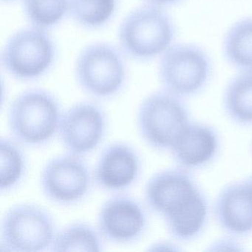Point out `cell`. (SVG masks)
Masks as SVG:
<instances>
[{"instance_id":"cell-1","label":"cell","mask_w":252,"mask_h":252,"mask_svg":"<svg viewBox=\"0 0 252 252\" xmlns=\"http://www.w3.org/2000/svg\"><path fill=\"white\" fill-rule=\"evenodd\" d=\"M146 203L163 217L172 237L194 238L203 229L207 218V203L189 174L169 169L155 174L144 191Z\"/></svg>"},{"instance_id":"cell-2","label":"cell","mask_w":252,"mask_h":252,"mask_svg":"<svg viewBox=\"0 0 252 252\" xmlns=\"http://www.w3.org/2000/svg\"><path fill=\"white\" fill-rule=\"evenodd\" d=\"M175 36L172 18L163 8L146 4L131 11L121 23L118 33L124 54L138 61L163 55Z\"/></svg>"},{"instance_id":"cell-3","label":"cell","mask_w":252,"mask_h":252,"mask_svg":"<svg viewBox=\"0 0 252 252\" xmlns=\"http://www.w3.org/2000/svg\"><path fill=\"white\" fill-rule=\"evenodd\" d=\"M63 112L58 99L49 91L31 89L13 101L8 125L14 138L28 146H42L60 129Z\"/></svg>"},{"instance_id":"cell-4","label":"cell","mask_w":252,"mask_h":252,"mask_svg":"<svg viewBox=\"0 0 252 252\" xmlns=\"http://www.w3.org/2000/svg\"><path fill=\"white\" fill-rule=\"evenodd\" d=\"M123 54L107 42L87 45L75 64V76L80 88L96 98H110L120 92L127 76Z\"/></svg>"},{"instance_id":"cell-5","label":"cell","mask_w":252,"mask_h":252,"mask_svg":"<svg viewBox=\"0 0 252 252\" xmlns=\"http://www.w3.org/2000/svg\"><path fill=\"white\" fill-rule=\"evenodd\" d=\"M57 57V47L46 30L28 27L13 33L1 56L3 68L20 81H33L45 76Z\"/></svg>"},{"instance_id":"cell-6","label":"cell","mask_w":252,"mask_h":252,"mask_svg":"<svg viewBox=\"0 0 252 252\" xmlns=\"http://www.w3.org/2000/svg\"><path fill=\"white\" fill-rule=\"evenodd\" d=\"M189 124L188 110L181 97L166 91L150 94L138 108V131L156 150H171Z\"/></svg>"},{"instance_id":"cell-7","label":"cell","mask_w":252,"mask_h":252,"mask_svg":"<svg viewBox=\"0 0 252 252\" xmlns=\"http://www.w3.org/2000/svg\"><path fill=\"white\" fill-rule=\"evenodd\" d=\"M57 234L52 215L33 203L10 208L1 227V251L37 252L48 250Z\"/></svg>"},{"instance_id":"cell-8","label":"cell","mask_w":252,"mask_h":252,"mask_svg":"<svg viewBox=\"0 0 252 252\" xmlns=\"http://www.w3.org/2000/svg\"><path fill=\"white\" fill-rule=\"evenodd\" d=\"M212 70L206 51L191 44H178L161 55L159 79L165 91L179 97L189 96L204 88Z\"/></svg>"},{"instance_id":"cell-9","label":"cell","mask_w":252,"mask_h":252,"mask_svg":"<svg viewBox=\"0 0 252 252\" xmlns=\"http://www.w3.org/2000/svg\"><path fill=\"white\" fill-rule=\"evenodd\" d=\"M42 192L57 204H74L85 198L91 186V176L80 156L69 153L50 160L40 177Z\"/></svg>"},{"instance_id":"cell-10","label":"cell","mask_w":252,"mask_h":252,"mask_svg":"<svg viewBox=\"0 0 252 252\" xmlns=\"http://www.w3.org/2000/svg\"><path fill=\"white\" fill-rule=\"evenodd\" d=\"M106 125L104 110L94 103L83 101L63 113L59 133L69 153L81 156L99 145L105 135Z\"/></svg>"},{"instance_id":"cell-11","label":"cell","mask_w":252,"mask_h":252,"mask_svg":"<svg viewBox=\"0 0 252 252\" xmlns=\"http://www.w3.org/2000/svg\"><path fill=\"white\" fill-rule=\"evenodd\" d=\"M147 216L142 205L127 195L107 200L98 215V231L110 243L126 244L138 240L145 231Z\"/></svg>"},{"instance_id":"cell-12","label":"cell","mask_w":252,"mask_h":252,"mask_svg":"<svg viewBox=\"0 0 252 252\" xmlns=\"http://www.w3.org/2000/svg\"><path fill=\"white\" fill-rule=\"evenodd\" d=\"M141 160L132 146L126 143H113L100 156L94 172L97 185L109 191L126 189L138 179Z\"/></svg>"},{"instance_id":"cell-13","label":"cell","mask_w":252,"mask_h":252,"mask_svg":"<svg viewBox=\"0 0 252 252\" xmlns=\"http://www.w3.org/2000/svg\"><path fill=\"white\" fill-rule=\"evenodd\" d=\"M217 220L232 234L252 231V196L246 182L234 183L223 189L215 205Z\"/></svg>"},{"instance_id":"cell-14","label":"cell","mask_w":252,"mask_h":252,"mask_svg":"<svg viewBox=\"0 0 252 252\" xmlns=\"http://www.w3.org/2000/svg\"><path fill=\"white\" fill-rule=\"evenodd\" d=\"M218 147L215 131L202 124H189L171 150L176 161L187 168L200 167L210 161Z\"/></svg>"},{"instance_id":"cell-15","label":"cell","mask_w":252,"mask_h":252,"mask_svg":"<svg viewBox=\"0 0 252 252\" xmlns=\"http://www.w3.org/2000/svg\"><path fill=\"white\" fill-rule=\"evenodd\" d=\"M222 51L230 64L240 71L252 70V18L239 20L228 29Z\"/></svg>"},{"instance_id":"cell-16","label":"cell","mask_w":252,"mask_h":252,"mask_svg":"<svg viewBox=\"0 0 252 252\" xmlns=\"http://www.w3.org/2000/svg\"><path fill=\"white\" fill-rule=\"evenodd\" d=\"M223 102L225 111L234 122L252 123V70L241 71L231 79Z\"/></svg>"},{"instance_id":"cell-17","label":"cell","mask_w":252,"mask_h":252,"mask_svg":"<svg viewBox=\"0 0 252 252\" xmlns=\"http://www.w3.org/2000/svg\"><path fill=\"white\" fill-rule=\"evenodd\" d=\"M101 234L86 222H73L56 234L52 252H101Z\"/></svg>"},{"instance_id":"cell-18","label":"cell","mask_w":252,"mask_h":252,"mask_svg":"<svg viewBox=\"0 0 252 252\" xmlns=\"http://www.w3.org/2000/svg\"><path fill=\"white\" fill-rule=\"evenodd\" d=\"M118 8V0H70L69 14L86 29H98L108 24Z\"/></svg>"},{"instance_id":"cell-19","label":"cell","mask_w":252,"mask_h":252,"mask_svg":"<svg viewBox=\"0 0 252 252\" xmlns=\"http://www.w3.org/2000/svg\"><path fill=\"white\" fill-rule=\"evenodd\" d=\"M70 0H23V12L32 26L48 30L69 14Z\"/></svg>"},{"instance_id":"cell-20","label":"cell","mask_w":252,"mask_h":252,"mask_svg":"<svg viewBox=\"0 0 252 252\" xmlns=\"http://www.w3.org/2000/svg\"><path fill=\"white\" fill-rule=\"evenodd\" d=\"M0 189L9 191L23 181L26 170V160L20 146L12 140L0 141Z\"/></svg>"},{"instance_id":"cell-21","label":"cell","mask_w":252,"mask_h":252,"mask_svg":"<svg viewBox=\"0 0 252 252\" xmlns=\"http://www.w3.org/2000/svg\"><path fill=\"white\" fill-rule=\"evenodd\" d=\"M146 4L154 5L163 8V7L170 6L181 2V0H144Z\"/></svg>"},{"instance_id":"cell-22","label":"cell","mask_w":252,"mask_h":252,"mask_svg":"<svg viewBox=\"0 0 252 252\" xmlns=\"http://www.w3.org/2000/svg\"><path fill=\"white\" fill-rule=\"evenodd\" d=\"M246 185H247L248 188H249L251 194H252V176L250 177V178L246 181Z\"/></svg>"},{"instance_id":"cell-23","label":"cell","mask_w":252,"mask_h":252,"mask_svg":"<svg viewBox=\"0 0 252 252\" xmlns=\"http://www.w3.org/2000/svg\"><path fill=\"white\" fill-rule=\"evenodd\" d=\"M2 2H14V1H16V0H2Z\"/></svg>"}]
</instances>
